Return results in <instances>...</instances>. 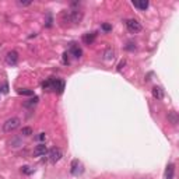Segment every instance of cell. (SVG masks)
I'll use <instances>...</instances> for the list:
<instances>
[{
	"label": "cell",
	"instance_id": "23",
	"mask_svg": "<svg viewBox=\"0 0 179 179\" xmlns=\"http://www.w3.org/2000/svg\"><path fill=\"white\" fill-rule=\"evenodd\" d=\"M18 4L20 6H30L31 2H18Z\"/></svg>",
	"mask_w": 179,
	"mask_h": 179
},
{
	"label": "cell",
	"instance_id": "5",
	"mask_svg": "<svg viewBox=\"0 0 179 179\" xmlns=\"http://www.w3.org/2000/svg\"><path fill=\"white\" fill-rule=\"evenodd\" d=\"M46 154H48V148H46V146L43 143L38 144V146L34 148V153H32L34 157H45Z\"/></svg>",
	"mask_w": 179,
	"mask_h": 179
},
{
	"label": "cell",
	"instance_id": "21",
	"mask_svg": "<svg viewBox=\"0 0 179 179\" xmlns=\"http://www.w3.org/2000/svg\"><path fill=\"white\" fill-rule=\"evenodd\" d=\"M38 140H41V141L46 140V134L45 133H39V134H38Z\"/></svg>",
	"mask_w": 179,
	"mask_h": 179
},
{
	"label": "cell",
	"instance_id": "10",
	"mask_svg": "<svg viewBox=\"0 0 179 179\" xmlns=\"http://www.w3.org/2000/svg\"><path fill=\"white\" fill-rule=\"evenodd\" d=\"M38 101H39V98H38L37 95H34V98H31V100L25 101L24 106H25V108H32V106H35L38 104Z\"/></svg>",
	"mask_w": 179,
	"mask_h": 179
},
{
	"label": "cell",
	"instance_id": "14",
	"mask_svg": "<svg viewBox=\"0 0 179 179\" xmlns=\"http://www.w3.org/2000/svg\"><path fill=\"white\" fill-rule=\"evenodd\" d=\"M168 119H169V120L172 122L173 124L178 123V116H176V112H171L169 115H168Z\"/></svg>",
	"mask_w": 179,
	"mask_h": 179
},
{
	"label": "cell",
	"instance_id": "25",
	"mask_svg": "<svg viewBox=\"0 0 179 179\" xmlns=\"http://www.w3.org/2000/svg\"><path fill=\"white\" fill-rule=\"evenodd\" d=\"M7 91H9V90H7V85H4V87H3V92H4V94H6Z\"/></svg>",
	"mask_w": 179,
	"mask_h": 179
},
{
	"label": "cell",
	"instance_id": "13",
	"mask_svg": "<svg viewBox=\"0 0 179 179\" xmlns=\"http://www.w3.org/2000/svg\"><path fill=\"white\" fill-rule=\"evenodd\" d=\"M80 162L79 160H73V162H71V173L73 175H77V168H79Z\"/></svg>",
	"mask_w": 179,
	"mask_h": 179
},
{
	"label": "cell",
	"instance_id": "7",
	"mask_svg": "<svg viewBox=\"0 0 179 179\" xmlns=\"http://www.w3.org/2000/svg\"><path fill=\"white\" fill-rule=\"evenodd\" d=\"M151 92H153V97H154L155 100H162V98H164V91H162L161 87H157V85L153 87Z\"/></svg>",
	"mask_w": 179,
	"mask_h": 179
},
{
	"label": "cell",
	"instance_id": "12",
	"mask_svg": "<svg viewBox=\"0 0 179 179\" xmlns=\"http://www.w3.org/2000/svg\"><path fill=\"white\" fill-rule=\"evenodd\" d=\"M165 176H167V179L173 178V164H168L167 171H165Z\"/></svg>",
	"mask_w": 179,
	"mask_h": 179
},
{
	"label": "cell",
	"instance_id": "24",
	"mask_svg": "<svg viewBox=\"0 0 179 179\" xmlns=\"http://www.w3.org/2000/svg\"><path fill=\"white\" fill-rule=\"evenodd\" d=\"M124 63H126V62H120V64H119V66H118V70H122V67H123L124 66Z\"/></svg>",
	"mask_w": 179,
	"mask_h": 179
},
{
	"label": "cell",
	"instance_id": "16",
	"mask_svg": "<svg viewBox=\"0 0 179 179\" xmlns=\"http://www.w3.org/2000/svg\"><path fill=\"white\" fill-rule=\"evenodd\" d=\"M18 94L20 95H34V91L32 90H18Z\"/></svg>",
	"mask_w": 179,
	"mask_h": 179
},
{
	"label": "cell",
	"instance_id": "4",
	"mask_svg": "<svg viewBox=\"0 0 179 179\" xmlns=\"http://www.w3.org/2000/svg\"><path fill=\"white\" fill-rule=\"evenodd\" d=\"M6 62H7V64H10V66H15V64H17V62H18V53H17L15 51L7 52Z\"/></svg>",
	"mask_w": 179,
	"mask_h": 179
},
{
	"label": "cell",
	"instance_id": "22",
	"mask_svg": "<svg viewBox=\"0 0 179 179\" xmlns=\"http://www.w3.org/2000/svg\"><path fill=\"white\" fill-rule=\"evenodd\" d=\"M126 49H129V51H134V49H136V46H134L132 42H129L128 46H126Z\"/></svg>",
	"mask_w": 179,
	"mask_h": 179
},
{
	"label": "cell",
	"instance_id": "1",
	"mask_svg": "<svg viewBox=\"0 0 179 179\" xmlns=\"http://www.w3.org/2000/svg\"><path fill=\"white\" fill-rule=\"evenodd\" d=\"M20 124H21V120H20L18 118L13 116V118L7 119L3 123V132L4 133H11V132L17 130V129L20 128Z\"/></svg>",
	"mask_w": 179,
	"mask_h": 179
},
{
	"label": "cell",
	"instance_id": "19",
	"mask_svg": "<svg viewBox=\"0 0 179 179\" xmlns=\"http://www.w3.org/2000/svg\"><path fill=\"white\" fill-rule=\"evenodd\" d=\"M63 63L69 64V53H67V52H64V53H63Z\"/></svg>",
	"mask_w": 179,
	"mask_h": 179
},
{
	"label": "cell",
	"instance_id": "11",
	"mask_svg": "<svg viewBox=\"0 0 179 179\" xmlns=\"http://www.w3.org/2000/svg\"><path fill=\"white\" fill-rule=\"evenodd\" d=\"M133 6L137 7L139 10H146L148 7V2L144 0V2H133Z\"/></svg>",
	"mask_w": 179,
	"mask_h": 179
},
{
	"label": "cell",
	"instance_id": "9",
	"mask_svg": "<svg viewBox=\"0 0 179 179\" xmlns=\"http://www.w3.org/2000/svg\"><path fill=\"white\" fill-rule=\"evenodd\" d=\"M95 38H97V34H95V32L85 34L84 37H83V42H84V43H87V45H91V43L95 41Z\"/></svg>",
	"mask_w": 179,
	"mask_h": 179
},
{
	"label": "cell",
	"instance_id": "20",
	"mask_svg": "<svg viewBox=\"0 0 179 179\" xmlns=\"http://www.w3.org/2000/svg\"><path fill=\"white\" fill-rule=\"evenodd\" d=\"M102 30L108 32V31H111V30H112V25H109V24H102Z\"/></svg>",
	"mask_w": 179,
	"mask_h": 179
},
{
	"label": "cell",
	"instance_id": "2",
	"mask_svg": "<svg viewBox=\"0 0 179 179\" xmlns=\"http://www.w3.org/2000/svg\"><path fill=\"white\" fill-rule=\"evenodd\" d=\"M62 157H63V153H62V150L60 148H56V147L51 148L48 151V154H46V158L49 160V162H51V164H56L58 161L62 160Z\"/></svg>",
	"mask_w": 179,
	"mask_h": 179
},
{
	"label": "cell",
	"instance_id": "15",
	"mask_svg": "<svg viewBox=\"0 0 179 179\" xmlns=\"http://www.w3.org/2000/svg\"><path fill=\"white\" fill-rule=\"evenodd\" d=\"M21 134L22 136H31V134H32V129L31 128H22Z\"/></svg>",
	"mask_w": 179,
	"mask_h": 179
},
{
	"label": "cell",
	"instance_id": "17",
	"mask_svg": "<svg viewBox=\"0 0 179 179\" xmlns=\"http://www.w3.org/2000/svg\"><path fill=\"white\" fill-rule=\"evenodd\" d=\"M105 59L106 60H111V59H113V51H106L105 52Z\"/></svg>",
	"mask_w": 179,
	"mask_h": 179
},
{
	"label": "cell",
	"instance_id": "8",
	"mask_svg": "<svg viewBox=\"0 0 179 179\" xmlns=\"http://www.w3.org/2000/svg\"><path fill=\"white\" fill-rule=\"evenodd\" d=\"M70 53L74 56V58H77V59H80L81 58V55H83V51H81V48L80 46H77V45H71V48H70Z\"/></svg>",
	"mask_w": 179,
	"mask_h": 179
},
{
	"label": "cell",
	"instance_id": "3",
	"mask_svg": "<svg viewBox=\"0 0 179 179\" xmlns=\"http://www.w3.org/2000/svg\"><path fill=\"white\" fill-rule=\"evenodd\" d=\"M126 27H128V30L130 31L132 34H137V32L141 31V24H140L137 20H134V18L128 20V21H126Z\"/></svg>",
	"mask_w": 179,
	"mask_h": 179
},
{
	"label": "cell",
	"instance_id": "18",
	"mask_svg": "<svg viewBox=\"0 0 179 179\" xmlns=\"http://www.w3.org/2000/svg\"><path fill=\"white\" fill-rule=\"evenodd\" d=\"M22 172L24 173H27V175H31V173L34 172V168H31V167H22Z\"/></svg>",
	"mask_w": 179,
	"mask_h": 179
},
{
	"label": "cell",
	"instance_id": "6",
	"mask_svg": "<svg viewBox=\"0 0 179 179\" xmlns=\"http://www.w3.org/2000/svg\"><path fill=\"white\" fill-rule=\"evenodd\" d=\"M52 90H55V91H58L59 94H62L64 90V81H62V80L59 79H53L52 77Z\"/></svg>",
	"mask_w": 179,
	"mask_h": 179
}]
</instances>
